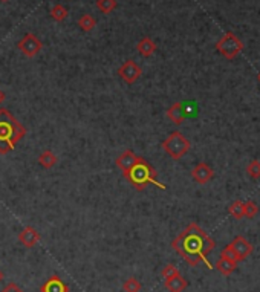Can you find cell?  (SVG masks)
I'll use <instances>...</instances> for the list:
<instances>
[{
  "instance_id": "6da1fadb",
  "label": "cell",
  "mask_w": 260,
  "mask_h": 292,
  "mask_svg": "<svg viewBox=\"0 0 260 292\" xmlns=\"http://www.w3.org/2000/svg\"><path fill=\"white\" fill-rule=\"evenodd\" d=\"M214 240L202 229L197 223H190L181 234L171 242V248L175 249L190 266H197L204 261L211 268L207 255L214 248Z\"/></svg>"
},
{
  "instance_id": "7a4b0ae2",
  "label": "cell",
  "mask_w": 260,
  "mask_h": 292,
  "mask_svg": "<svg viewBox=\"0 0 260 292\" xmlns=\"http://www.w3.org/2000/svg\"><path fill=\"white\" fill-rule=\"evenodd\" d=\"M26 135V129L8 109H0V153H10Z\"/></svg>"
},
{
  "instance_id": "3957f363",
  "label": "cell",
  "mask_w": 260,
  "mask_h": 292,
  "mask_svg": "<svg viewBox=\"0 0 260 292\" xmlns=\"http://www.w3.org/2000/svg\"><path fill=\"white\" fill-rule=\"evenodd\" d=\"M123 176L132 184V187L136 191H142L149 184H153L158 188L165 190V185H162L158 181V171L146 159H144V158H139L138 162L130 170H127L126 173H123Z\"/></svg>"
},
{
  "instance_id": "277c9868",
  "label": "cell",
  "mask_w": 260,
  "mask_h": 292,
  "mask_svg": "<svg viewBox=\"0 0 260 292\" xmlns=\"http://www.w3.org/2000/svg\"><path fill=\"white\" fill-rule=\"evenodd\" d=\"M190 141L181 133V132H171L164 141H162V149L164 152L173 158L179 161L182 156H185L190 150Z\"/></svg>"
},
{
  "instance_id": "5b68a950",
  "label": "cell",
  "mask_w": 260,
  "mask_h": 292,
  "mask_svg": "<svg viewBox=\"0 0 260 292\" xmlns=\"http://www.w3.org/2000/svg\"><path fill=\"white\" fill-rule=\"evenodd\" d=\"M216 49L217 52L225 57L226 60H234V58L242 52L243 49V43L239 40V37L234 34L228 31L217 43H216Z\"/></svg>"
},
{
  "instance_id": "8992f818",
  "label": "cell",
  "mask_w": 260,
  "mask_h": 292,
  "mask_svg": "<svg viewBox=\"0 0 260 292\" xmlns=\"http://www.w3.org/2000/svg\"><path fill=\"white\" fill-rule=\"evenodd\" d=\"M17 48L20 49V52H22L25 57H28V58H34V57L42 51L43 45H42V42L39 40V37H36L33 33H28V34H25V36L19 40Z\"/></svg>"
},
{
  "instance_id": "52a82bcc",
  "label": "cell",
  "mask_w": 260,
  "mask_h": 292,
  "mask_svg": "<svg viewBox=\"0 0 260 292\" xmlns=\"http://www.w3.org/2000/svg\"><path fill=\"white\" fill-rule=\"evenodd\" d=\"M118 75H120L127 84H133V83H136V81L141 78L142 69H141V66L136 65L133 60H127V62H124V63L120 66Z\"/></svg>"
},
{
  "instance_id": "ba28073f",
  "label": "cell",
  "mask_w": 260,
  "mask_h": 292,
  "mask_svg": "<svg viewBox=\"0 0 260 292\" xmlns=\"http://www.w3.org/2000/svg\"><path fill=\"white\" fill-rule=\"evenodd\" d=\"M214 176V171L213 168L205 164V162H199L193 170H191V178L197 182V184H202V185H205L208 184Z\"/></svg>"
},
{
  "instance_id": "9c48e42d",
  "label": "cell",
  "mask_w": 260,
  "mask_h": 292,
  "mask_svg": "<svg viewBox=\"0 0 260 292\" xmlns=\"http://www.w3.org/2000/svg\"><path fill=\"white\" fill-rule=\"evenodd\" d=\"M40 234L39 231L33 226H26L19 232V242L25 246V248H34L39 242H40Z\"/></svg>"
},
{
  "instance_id": "30bf717a",
  "label": "cell",
  "mask_w": 260,
  "mask_h": 292,
  "mask_svg": "<svg viewBox=\"0 0 260 292\" xmlns=\"http://www.w3.org/2000/svg\"><path fill=\"white\" fill-rule=\"evenodd\" d=\"M229 248L236 252V255L239 257V260H245L248 255L252 254V245L242 236H237L233 242L229 243Z\"/></svg>"
},
{
  "instance_id": "8fae6325",
  "label": "cell",
  "mask_w": 260,
  "mask_h": 292,
  "mask_svg": "<svg viewBox=\"0 0 260 292\" xmlns=\"http://www.w3.org/2000/svg\"><path fill=\"white\" fill-rule=\"evenodd\" d=\"M167 118L176 126H181L187 118V110L184 103H175L167 109Z\"/></svg>"
},
{
  "instance_id": "7c38bea8",
  "label": "cell",
  "mask_w": 260,
  "mask_h": 292,
  "mask_svg": "<svg viewBox=\"0 0 260 292\" xmlns=\"http://www.w3.org/2000/svg\"><path fill=\"white\" fill-rule=\"evenodd\" d=\"M40 292H69V286L59 275L54 274L40 286Z\"/></svg>"
},
{
  "instance_id": "4fadbf2b",
  "label": "cell",
  "mask_w": 260,
  "mask_h": 292,
  "mask_svg": "<svg viewBox=\"0 0 260 292\" xmlns=\"http://www.w3.org/2000/svg\"><path fill=\"white\" fill-rule=\"evenodd\" d=\"M141 156H136L132 150H124L118 158H117V167L123 171V173H126L127 170H130L136 162H138V159H139Z\"/></svg>"
},
{
  "instance_id": "5bb4252c",
  "label": "cell",
  "mask_w": 260,
  "mask_h": 292,
  "mask_svg": "<svg viewBox=\"0 0 260 292\" xmlns=\"http://www.w3.org/2000/svg\"><path fill=\"white\" fill-rule=\"evenodd\" d=\"M164 284L170 292H184L185 287L188 286V281L181 274H178V275L171 277V278H167Z\"/></svg>"
},
{
  "instance_id": "9a60e30c",
  "label": "cell",
  "mask_w": 260,
  "mask_h": 292,
  "mask_svg": "<svg viewBox=\"0 0 260 292\" xmlns=\"http://www.w3.org/2000/svg\"><path fill=\"white\" fill-rule=\"evenodd\" d=\"M136 48H138V52H139L142 57H146V58L152 57V55L156 52V43H155L150 37H144V39H141V40L138 42Z\"/></svg>"
},
{
  "instance_id": "2e32d148",
  "label": "cell",
  "mask_w": 260,
  "mask_h": 292,
  "mask_svg": "<svg viewBox=\"0 0 260 292\" xmlns=\"http://www.w3.org/2000/svg\"><path fill=\"white\" fill-rule=\"evenodd\" d=\"M216 269L220 274H223V275H229V274H233L237 269V261L229 260L226 257H220L217 260V263H216Z\"/></svg>"
},
{
  "instance_id": "e0dca14e",
  "label": "cell",
  "mask_w": 260,
  "mask_h": 292,
  "mask_svg": "<svg viewBox=\"0 0 260 292\" xmlns=\"http://www.w3.org/2000/svg\"><path fill=\"white\" fill-rule=\"evenodd\" d=\"M57 162H59V158L55 156V153H52L51 150H45L40 156H39V164L43 168H52Z\"/></svg>"
},
{
  "instance_id": "ac0fdd59",
  "label": "cell",
  "mask_w": 260,
  "mask_h": 292,
  "mask_svg": "<svg viewBox=\"0 0 260 292\" xmlns=\"http://www.w3.org/2000/svg\"><path fill=\"white\" fill-rule=\"evenodd\" d=\"M78 26L81 28V31H84V33H91L92 29L97 26V20H95L94 16H91V14H83V16L78 19Z\"/></svg>"
},
{
  "instance_id": "d6986e66",
  "label": "cell",
  "mask_w": 260,
  "mask_h": 292,
  "mask_svg": "<svg viewBox=\"0 0 260 292\" xmlns=\"http://www.w3.org/2000/svg\"><path fill=\"white\" fill-rule=\"evenodd\" d=\"M228 213L233 216L234 219H242L245 217V202L242 200H234L231 205L228 207Z\"/></svg>"
},
{
  "instance_id": "ffe728a7",
  "label": "cell",
  "mask_w": 260,
  "mask_h": 292,
  "mask_svg": "<svg viewBox=\"0 0 260 292\" xmlns=\"http://www.w3.org/2000/svg\"><path fill=\"white\" fill-rule=\"evenodd\" d=\"M49 14H51V17H52L55 22H63V20L69 16V11H68V8H65L63 5L57 4V5H54V7L51 8Z\"/></svg>"
},
{
  "instance_id": "44dd1931",
  "label": "cell",
  "mask_w": 260,
  "mask_h": 292,
  "mask_svg": "<svg viewBox=\"0 0 260 292\" xmlns=\"http://www.w3.org/2000/svg\"><path fill=\"white\" fill-rule=\"evenodd\" d=\"M117 7H118L117 0H97V8L103 14H110Z\"/></svg>"
},
{
  "instance_id": "7402d4cb",
  "label": "cell",
  "mask_w": 260,
  "mask_h": 292,
  "mask_svg": "<svg viewBox=\"0 0 260 292\" xmlns=\"http://www.w3.org/2000/svg\"><path fill=\"white\" fill-rule=\"evenodd\" d=\"M141 287H142L141 281H139V280H136L135 277H130V278H127V280L123 283V289H124V292H139V290H141Z\"/></svg>"
},
{
  "instance_id": "603a6c76",
  "label": "cell",
  "mask_w": 260,
  "mask_h": 292,
  "mask_svg": "<svg viewBox=\"0 0 260 292\" xmlns=\"http://www.w3.org/2000/svg\"><path fill=\"white\" fill-rule=\"evenodd\" d=\"M246 173H248V176L252 178V179H258L260 178V161L254 159L248 164L246 167Z\"/></svg>"
},
{
  "instance_id": "cb8c5ba5",
  "label": "cell",
  "mask_w": 260,
  "mask_h": 292,
  "mask_svg": "<svg viewBox=\"0 0 260 292\" xmlns=\"http://www.w3.org/2000/svg\"><path fill=\"white\" fill-rule=\"evenodd\" d=\"M257 213H258V207L255 202L252 200L245 202V217L246 219H252L254 216H257Z\"/></svg>"
},
{
  "instance_id": "d4e9b609",
  "label": "cell",
  "mask_w": 260,
  "mask_h": 292,
  "mask_svg": "<svg viewBox=\"0 0 260 292\" xmlns=\"http://www.w3.org/2000/svg\"><path fill=\"white\" fill-rule=\"evenodd\" d=\"M161 274H162V277L167 280V278H171V277L178 275V274H179V269H178L175 265H171V263H170V265H165V266H164V269H162Z\"/></svg>"
},
{
  "instance_id": "484cf974",
  "label": "cell",
  "mask_w": 260,
  "mask_h": 292,
  "mask_svg": "<svg viewBox=\"0 0 260 292\" xmlns=\"http://www.w3.org/2000/svg\"><path fill=\"white\" fill-rule=\"evenodd\" d=\"M220 257H226V258H229V260H234V261H237V263L240 261V260H239V257L236 255V252L229 248V245H228V246H225V248L222 249V252H220Z\"/></svg>"
},
{
  "instance_id": "4316f807",
  "label": "cell",
  "mask_w": 260,
  "mask_h": 292,
  "mask_svg": "<svg viewBox=\"0 0 260 292\" xmlns=\"http://www.w3.org/2000/svg\"><path fill=\"white\" fill-rule=\"evenodd\" d=\"M0 292H23V289L17 283H8Z\"/></svg>"
},
{
  "instance_id": "83f0119b",
  "label": "cell",
  "mask_w": 260,
  "mask_h": 292,
  "mask_svg": "<svg viewBox=\"0 0 260 292\" xmlns=\"http://www.w3.org/2000/svg\"><path fill=\"white\" fill-rule=\"evenodd\" d=\"M5 101V94L2 92V91H0V104H2Z\"/></svg>"
},
{
  "instance_id": "f1b7e54d",
  "label": "cell",
  "mask_w": 260,
  "mask_h": 292,
  "mask_svg": "<svg viewBox=\"0 0 260 292\" xmlns=\"http://www.w3.org/2000/svg\"><path fill=\"white\" fill-rule=\"evenodd\" d=\"M2 280H4V272L0 271V281H2Z\"/></svg>"
},
{
  "instance_id": "f546056e",
  "label": "cell",
  "mask_w": 260,
  "mask_h": 292,
  "mask_svg": "<svg viewBox=\"0 0 260 292\" xmlns=\"http://www.w3.org/2000/svg\"><path fill=\"white\" fill-rule=\"evenodd\" d=\"M2 2H10V0H2Z\"/></svg>"
},
{
  "instance_id": "4dcf8cb0",
  "label": "cell",
  "mask_w": 260,
  "mask_h": 292,
  "mask_svg": "<svg viewBox=\"0 0 260 292\" xmlns=\"http://www.w3.org/2000/svg\"><path fill=\"white\" fill-rule=\"evenodd\" d=\"M258 81H260V74H258Z\"/></svg>"
}]
</instances>
